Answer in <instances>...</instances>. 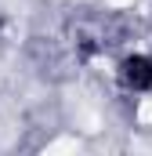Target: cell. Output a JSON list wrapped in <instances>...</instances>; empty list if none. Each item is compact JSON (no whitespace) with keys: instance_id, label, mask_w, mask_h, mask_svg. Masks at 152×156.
Wrapping results in <instances>:
<instances>
[{"instance_id":"obj_1","label":"cell","mask_w":152,"mask_h":156,"mask_svg":"<svg viewBox=\"0 0 152 156\" xmlns=\"http://www.w3.org/2000/svg\"><path fill=\"white\" fill-rule=\"evenodd\" d=\"M119 76L130 91H152V58L149 55H130L119 66Z\"/></svg>"}]
</instances>
